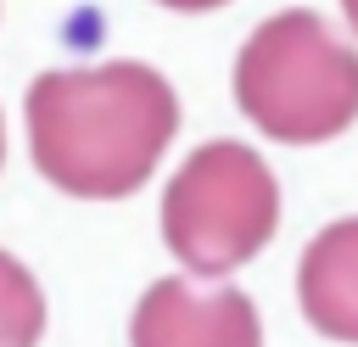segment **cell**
Listing matches in <instances>:
<instances>
[{"label":"cell","instance_id":"1","mask_svg":"<svg viewBox=\"0 0 358 347\" xmlns=\"http://www.w3.org/2000/svg\"><path fill=\"white\" fill-rule=\"evenodd\" d=\"M179 129L173 84L145 62L67 67L28 84L34 168L90 201H117L151 179Z\"/></svg>","mask_w":358,"mask_h":347},{"label":"cell","instance_id":"2","mask_svg":"<svg viewBox=\"0 0 358 347\" xmlns=\"http://www.w3.org/2000/svg\"><path fill=\"white\" fill-rule=\"evenodd\" d=\"M235 101L268 140H336L347 123H358V50L313 11H280L241 45Z\"/></svg>","mask_w":358,"mask_h":347},{"label":"cell","instance_id":"3","mask_svg":"<svg viewBox=\"0 0 358 347\" xmlns=\"http://www.w3.org/2000/svg\"><path fill=\"white\" fill-rule=\"evenodd\" d=\"M280 224V185L241 140H207L162 190V241L185 269L224 274L252 263Z\"/></svg>","mask_w":358,"mask_h":347},{"label":"cell","instance_id":"4","mask_svg":"<svg viewBox=\"0 0 358 347\" xmlns=\"http://www.w3.org/2000/svg\"><path fill=\"white\" fill-rule=\"evenodd\" d=\"M129 347H263V325L246 291L235 285L201 291L168 274L134 302Z\"/></svg>","mask_w":358,"mask_h":347},{"label":"cell","instance_id":"5","mask_svg":"<svg viewBox=\"0 0 358 347\" xmlns=\"http://www.w3.org/2000/svg\"><path fill=\"white\" fill-rule=\"evenodd\" d=\"M296 297L319 336L358 347V218H336L302 246Z\"/></svg>","mask_w":358,"mask_h":347},{"label":"cell","instance_id":"6","mask_svg":"<svg viewBox=\"0 0 358 347\" xmlns=\"http://www.w3.org/2000/svg\"><path fill=\"white\" fill-rule=\"evenodd\" d=\"M39 336H45V291L11 252H0V347H39Z\"/></svg>","mask_w":358,"mask_h":347},{"label":"cell","instance_id":"7","mask_svg":"<svg viewBox=\"0 0 358 347\" xmlns=\"http://www.w3.org/2000/svg\"><path fill=\"white\" fill-rule=\"evenodd\" d=\"M162 6H173V11H213V6H229V0H162Z\"/></svg>","mask_w":358,"mask_h":347},{"label":"cell","instance_id":"8","mask_svg":"<svg viewBox=\"0 0 358 347\" xmlns=\"http://www.w3.org/2000/svg\"><path fill=\"white\" fill-rule=\"evenodd\" d=\"M341 11H347V22L358 28V0H341Z\"/></svg>","mask_w":358,"mask_h":347},{"label":"cell","instance_id":"9","mask_svg":"<svg viewBox=\"0 0 358 347\" xmlns=\"http://www.w3.org/2000/svg\"><path fill=\"white\" fill-rule=\"evenodd\" d=\"M0 162H6V129H0Z\"/></svg>","mask_w":358,"mask_h":347}]
</instances>
